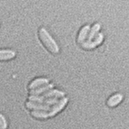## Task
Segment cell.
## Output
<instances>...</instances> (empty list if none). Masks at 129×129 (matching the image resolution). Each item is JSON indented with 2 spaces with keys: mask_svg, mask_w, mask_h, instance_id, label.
Instances as JSON below:
<instances>
[{
  "mask_svg": "<svg viewBox=\"0 0 129 129\" xmlns=\"http://www.w3.org/2000/svg\"><path fill=\"white\" fill-rule=\"evenodd\" d=\"M39 36L40 40L48 51L52 54H57L59 52V48L56 42L45 28H41L39 30Z\"/></svg>",
  "mask_w": 129,
  "mask_h": 129,
  "instance_id": "1",
  "label": "cell"
},
{
  "mask_svg": "<svg viewBox=\"0 0 129 129\" xmlns=\"http://www.w3.org/2000/svg\"><path fill=\"white\" fill-rule=\"evenodd\" d=\"M103 40V36L101 33L98 34L96 36V38H95V40L93 41H87L81 44V47L86 49H93L97 46H98L99 44H101Z\"/></svg>",
  "mask_w": 129,
  "mask_h": 129,
  "instance_id": "2",
  "label": "cell"
},
{
  "mask_svg": "<svg viewBox=\"0 0 129 129\" xmlns=\"http://www.w3.org/2000/svg\"><path fill=\"white\" fill-rule=\"evenodd\" d=\"M16 53L14 51L11 49L0 50V61H7L14 59Z\"/></svg>",
  "mask_w": 129,
  "mask_h": 129,
  "instance_id": "3",
  "label": "cell"
},
{
  "mask_svg": "<svg viewBox=\"0 0 129 129\" xmlns=\"http://www.w3.org/2000/svg\"><path fill=\"white\" fill-rule=\"evenodd\" d=\"M123 96L122 94H116L112 95V97L108 99L107 101V105L109 107H115L118 104L121 103L123 100Z\"/></svg>",
  "mask_w": 129,
  "mask_h": 129,
  "instance_id": "4",
  "label": "cell"
},
{
  "mask_svg": "<svg viewBox=\"0 0 129 129\" xmlns=\"http://www.w3.org/2000/svg\"><path fill=\"white\" fill-rule=\"evenodd\" d=\"M90 30V27L89 25H85L81 29V31H79V33L78 34V39H77V41H78V44H81L85 42V40L86 39V38L87 37L88 35V33L89 32Z\"/></svg>",
  "mask_w": 129,
  "mask_h": 129,
  "instance_id": "5",
  "label": "cell"
},
{
  "mask_svg": "<svg viewBox=\"0 0 129 129\" xmlns=\"http://www.w3.org/2000/svg\"><path fill=\"white\" fill-rule=\"evenodd\" d=\"M67 101H68L67 98L63 99H62L61 101L58 103V104H56L54 107L53 108L52 110V111L50 112V113L48 114V117H52V116H54V115H56V114L58 112L61 111V110H62V109L64 108V106L66 105Z\"/></svg>",
  "mask_w": 129,
  "mask_h": 129,
  "instance_id": "6",
  "label": "cell"
},
{
  "mask_svg": "<svg viewBox=\"0 0 129 129\" xmlns=\"http://www.w3.org/2000/svg\"><path fill=\"white\" fill-rule=\"evenodd\" d=\"M48 81H49L47 79H36L33 81L30 84L28 88L30 89H34V88L40 86L41 85H43V84H47Z\"/></svg>",
  "mask_w": 129,
  "mask_h": 129,
  "instance_id": "7",
  "label": "cell"
},
{
  "mask_svg": "<svg viewBox=\"0 0 129 129\" xmlns=\"http://www.w3.org/2000/svg\"><path fill=\"white\" fill-rule=\"evenodd\" d=\"M100 27H101V26H100V24H95V25L92 27L91 31H90V33L89 34H88V37H87V38H88V40H87V41L90 42L92 40L93 38H94V37L95 36V35H96L97 32L100 31Z\"/></svg>",
  "mask_w": 129,
  "mask_h": 129,
  "instance_id": "8",
  "label": "cell"
},
{
  "mask_svg": "<svg viewBox=\"0 0 129 129\" xmlns=\"http://www.w3.org/2000/svg\"><path fill=\"white\" fill-rule=\"evenodd\" d=\"M8 127V123L7 119L3 114H0V129H7Z\"/></svg>",
  "mask_w": 129,
  "mask_h": 129,
  "instance_id": "9",
  "label": "cell"
},
{
  "mask_svg": "<svg viewBox=\"0 0 129 129\" xmlns=\"http://www.w3.org/2000/svg\"><path fill=\"white\" fill-rule=\"evenodd\" d=\"M26 107L28 108H34V109H39V110H48L49 109V107H47V106H37L36 104H31L30 103H26Z\"/></svg>",
  "mask_w": 129,
  "mask_h": 129,
  "instance_id": "10",
  "label": "cell"
},
{
  "mask_svg": "<svg viewBox=\"0 0 129 129\" xmlns=\"http://www.w3.org/2000/svg\"><path fill=\"white\" fill-rule=\"evenodd\" d=\"M52 87H53L52 84H49V85L43 87V88H40V89H37V90H36V91H31L30 94H41V93L43 92V91H47V90H48V89H50V88H52Z\"/></svg>",
  "mask_w": 129,
  "mask_h": 129,
  "instance_id": "11",
  "label": "cell"
}]
</instances>
